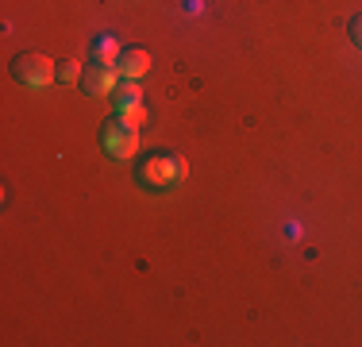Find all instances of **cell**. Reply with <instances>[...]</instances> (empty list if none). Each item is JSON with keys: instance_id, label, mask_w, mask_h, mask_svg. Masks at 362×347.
Instances as JSON below:
<instances>
[{"instance_id": "6da1fadb", "label": "cell", "mask_w": 362, "mask_h": 347, "mask_svg": "<svg viewBox=\"0 0 362 347\" xmlns=\"http://www.w3.org/2000/svg\"><path fill=\"white\" fill-rule=\"evenodd\" d=\"M185 159L181 154H151L146 162H139V181L146 189H174L185 181Z\"/></svg>"}, {"instance_id": "7a4b0ae2", "label": "cell", "mask_w": 362, "mask_h": 347, "mask_svg": "<svg viewBox=\"0 0 362 347\" xmlns=\"http://www.w3.org/2000/svg\"><path fill=\"white\" fill-rule=\"evenodd\" d=\"M100 147L112 154V159H132L135 147H139V127H132L124 116H112L105 127H100Z\"/></svg>"}, {"instance_id": "3957f363", "label": "cell", "mask_w": 362, "mask_h": 347, "mask_svg": "<svg viewBox=\"0 0 362 347\" xmlns=\"http://www.w3.org/2000/svg\"><path fill=\"white\" fill-rule=\"evenodd\" d=\"M12 77L20 85H28V89H42V85H50L58 77V66L50 62L47 55H35V50H31V55H20L12 62Z\"/></svg>"}, {"instance_id": "277c9868", "label": "cell", "mask_w": 362, "mask_h": 347, "mask_svg": "<svg viewBox=\"0 0 362 347\" xmlns=\"http://www.w3.org/2000/svg\"><path fill=\"white\" fill-rule=\"evenodd\" d=\"M116 85H119V69H112V66H89L85 69V93H93V97L116 93Z\"/></svg>"}, {"instance_id": "5b68a950", "label": "cell", "mask_w": 362, "mask_h": 347, "mask_svg": "<svg viewBox=\"0 0 362 347\" xmlns=\"http://www.w3.org/2000/svg\"><path fill=\"white\" fill-rule=\"evenodd\" d=\"M116 69H119V77H143L146 69H151V55H146L143 47H132V50H124L119 55V62H116Z\"/></svg>"}, {"instance_id": "8992f818", "label": "cell", "mask_w": 362, "mask_h": 347, "mask_svg": "<svg viewBox=\"0 0 362 347\" xmlns=\"http://www.w3.org/2000/svg\"><path fill=\"white\" fill-rule=\"evenodd\" d=\"M119 55H124V50H119V42L112 39V35H97V39H93V66H112L116 69Z\"/></svg>"}, {"instance_id": "52a82bcc", "label": "cell", "mask_w": 362, "mask_h": 347, "mask_svg": "<svg viewBox=\"0 0 362 347\" xmlns=\"http://www.w3.org/2000/svg\"><path fill=\"white\" fill-rule=\"evenodd\" d=\"M132 104H143V89L132 81V77H124V81L116 85V112L119 108H132Z\"/></svg>"}, {"instance_id": "ba28073f", "label": "cell", "mask_w": 362, "mask_h": 347, "mask_svg": "<svg viewBox=\"0 0 362 347\" xmlns=\"http://www.w3.org/2000/svg\"><path fill=\"white\" fill-rule=\"evenodd\" d=\"M77 77H81V66H77V58H66V62H58V81L74 85Z\"/></svg>"}, {"instance_id": "9c48e42d", "label": "cell", "mask_w": 362, "mask_h": 347, "mask_svg": "<svg viewBox=\"0 0 362 347\" xmlns=\"http://www.w3.org/2000/svg\"><path fill=\"white\" fill-rule=\"evenodd\" d=\"M119 116L127 120L132 127H139V124H146V108L143 104H132V108H119Z\"/></svg>"}, {"instance_id": "30bf717a", "label": "cell", "mask_w": 362, "mask_h": 347, "mask_svg": "<svg viewBox=\"0 0 362 347\" xmlns=\"http://www.w3.org/2000/svg\"><path fill=\"white\" fill-rule=\"evenodd\" d=\"M351 39H355V47L362 50V16H355V20H351Z\"/></svg>"}]
</instances>
